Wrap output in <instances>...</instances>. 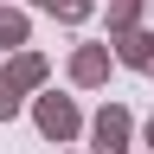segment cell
<instances>
[{
	"label": "cell",
	"mask_w": 154,
	"mask_h": 154,
	"mask_svg": "<svg viewBox=\"0 0 154 154\" xmlns=\"http://www.w3.org/2000/svg\"><path fill=\"white\" fill-rule=\"evenodd\" d=\"M90 13H96V0H58L51 7V19H64V26H84Z\"/></svg>",
	"instance_id": "cell-9"
},
{
	"label": "cell",
	"mask_w": 154,
	"mask_h": 154,
	"mask_svg": "<svg viewBox=\"0 0 154 154\" xmlns=\"http://www.w3.org/2000/svg\"><path fill=\"white\" fill-rule=\"evenodd\" d=\"M148 13H154V0H109V38L128 32V26H141Z\"/></svg>",
	"instance_id": "cell-6"
},
{
	"label": "cell",
	"mask_w": 154,
	"mask_h": 154,
	"mask_svg": "<svg viewBox=\"0 0 154 154\" xmlns=\"http://www.w3.org/2000/svg\"><path fill=\"white\" fill-rule=\"evenodd\" d=\"M128 141H135V116L122 103H103L90 116V154H128Z\"/></svg>",
	"instance_id": "cell-2"
},
{
	"label": "cell",
	"mask_w": 154,
	"mask_h": 154,
	"mask_svg": "<svg viewBox=\"0 0 154 154\" xmlns=\"http://www.w3.org/2000/svg\"><path fill=\"white\" fill-rule=\"evenodd\" d=\"M7 77H13L19 90H45V77H51V64H45L38 51H26V45H19V51L7 58Z\"/></svg>",
	"instance_id": "cell-5"
},
{
	"label": "cell",
	"mask_w": 154,
	"mask_h": 154,
	"mask_svg": "<svg viewBox=\"0 0 154 154\" xmlns=\"http://www.w3.org/2000/svg\"><path fill=\"white\" fill-rule=\"evenodd\" d=\"M109 45H116V64H128V71L154 77V32H148V26H128V32H116Z\"/></svg>",
	"instance_id": "cell-4"
},
{
	"label": "cell",
	"mask_w": 154,
	"mask_h": 154,
	"mask_svg": "<svg viewBox=\"0 0 154 154\" xmlns=\"http://www.w3.org/2000/svg\"><path fill=\"white\" fill-rule=\"evenodd\" d=\"M32 122H38V135H45V141H58V148L84 135L77 103H71V96H58V90H38V96H32Z\"/></svg>",
	"instance_id": "cell-1"
},
{
	"label": "cell",
	"mask_w": 154,
	"mask_h": 154,
	"mask_svg": "<svg viewBox=\"0 0 154 154\" xmlns=\"http://www.w3.org/2000/svg\"><path fill=\"white\" fill-rule=\"evenodd\" d=\"M19 103H26V90H19L13 77L0 71V122H13V116H19Z\"/></svg>",
	"instance_id": "cell-8"
},
{
	"label": "cell",
	"mask_w": 154,
	"mask_h": 154,
	"mask_svg": "<svg viewBox=\"0 0 154 154\" xmlns=\"http://www.w3.org/2000/svg\"><path fill=\"white\" fill-rule=\"evenodd\" d=\"M26 38H32V19L19 13V7H0V45H7V51H19Z\"/></svg>",
	"instance_id": "cell-7"
},
{
	"label": "cell",
	"mask_w": 154,
	"mask_h": 154,
	"mask_svg": "<svg viewBox=\"0 0 154 154\" xmlns=\"http://www.w3.org/2000/svg\"><path fill=\"white\" fill-rule=\"evenodd\" d=\"M141 141H148V148H154V122H148V128H141Z\"/></svg>",
	"instance_id": "cell-11"
},
{
	"label": "cell",
	"mask_w": 154,
	"mask_h": 154,
	"mask_svg": "<svg viewBox=\"0 0 154 154\" xmlns=\"http://www.w3.org/2000/svg\"><path fill=\"white\" fill-rule=\"evenodd\" d=\"M109 58H116V45H77V51H71V84H77V90L109 84Z\"/></svg>",
	"instance_id": "cell-3"
},
{
	"label": "cell",
	"mask_w": 154,
	"mask_h": 154,
	"mask_svg": "<svg viewBox=\"0 0 154 154\" xmlns=\"http://www.w3.org/2000/svg\"><path fill=\"white\" fill-rule=\"evenodd\" d=\"M32 7H38V13H51V7H58V0H32Z\"/></svg>",
	"instance_id": "cell-10"
}]
</instances>
